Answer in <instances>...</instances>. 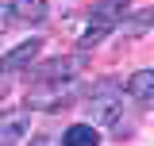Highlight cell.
Segmentation results:
<instances>
[{
  "instance_id": "1",
  "label": "cell",
  "mask_w": 154,
  "mask_h": 146,
  "mask_svg": "<svg viewBox=\"0 0 154 146\" xmlns=\"http://www.w3.org/2000/svg\"><path fill=\"white\" fill-rule=\"evenodd\" d=\"M73 81H35L27 89V104L31 108H42V111H54V108H66L73 100Z\"/></svg>"
},
{
  "instance_id": "2",
  "label": "cell",
  "mask_w": 154,
  "mask_h": 146,
  "mask_svg": "<svg viewBox=\"0 0 154 146\" xmlns=\"http://www.w3.org/2000/svg\"><path fill=\"white\" fill-rule=\"evenodd\" d=\"M112 85H100V89H93V100L85 104L89 108V123L93 127H112V123H119V111H123V104L112 96Z\"/></svg>"
},
{
  "instance_id": "3",
  "label": "cell",
  "mask_w": 154,
  "mask_h": 146,
  "mask_svg": "<svg viewBox=\"0 0 154 146\" xmlns=\"http://www.w3.org/2000/svg\"><path fill=\"white\" fill-rule=\"evenodd\" d=\"M81 69H85V54H62V58H50V62H42L27 73H35V81H73Z\"/></svg>"
},
{
  "instance_id": "4",
  "label": "cell",
  "mask_w": 154,
  "mask_h": 146,
  "mask_svg": "<svg viewBox=\"0 0 154 146\" xmlns=\"http://www.w3.org/2000/svg\"><path fill=\"white\" fill-rule=\"evenodd\" d=\"M31 135V111L27 108H12L0 111V146H16L19 138Z\"/></svg>"
},
{
  "instance_id": "5",
  "label": "cell",
  "mask_w": 154,
  "mask_h": 146,
  "mask_svg": "<svg viewBox=\"0 0 154 146\" xmlns=\"http://www.w3.org/2000/svg\"><path fill=\"white\" fill-rule=\"evenodd\" d=\"M38 50H42V38H27V42L12 46L8 54L0 58V73H19V69H31V62L38 58Z\"/></svg>"
},
{
  "instance_id": "6",
  "label": "cell",
  "mask_w": 154,
  "mask_h": 146,
  "mask_svg": "<svg viewBox=\"0 0 154 146\" xmlns=\"http://www.w3.org/2000/svg\"><path fill=\"white\" fill-rule=\"evenodd\" d=\"M127 96H131L135 104L146 108V104L154 100V69H139V73H135L131 81H127Z\"/></svg>"
},
{
  "instance_id": "7",
  "label": "cell",
  "mask_w": 154,
  "mask_h": 146,
  "mask_svg": "<svg viewBox=\"0 0 154 146\" xmlns=\"http://www.w3.org/2000/svg\"><path fill=\"white\" fill-rule=\"evenodd\" d=\"M58 146H100V131L93 123H73V127H66Z\"/></svg>"
},
{
  "instance_id": "8",
  "label": "cell",
  "mask_w": 154,
  "mask_h": 146,
  "mask_svg": "<svg viewBox=\"0 0 154 146\" xmlns=\"http://www.w3.org/2000/svg\"><path fill=\"white\" fill-rule=\"evenodd\" d=\"M8 12H12V19H19V23H42V19H46V0H12Z\"/></svg>"
},
{
  "instance_id": "9",
  "label": "cell",
  "mask_w": 154,
  "mask_h": 146,
  "mask_svg": "<svg viewBox=\"0 0 154 146\" xmlns=\"http://www.w3.org/2000/svg\"><path fill=\"white\" fill-rule=\"evenodd\" d=\"M123 16H127V0H96V8H93V19L108 23V27H119Z\"/></svg>"
},
{
  "instance_id": "10",
  "label": "cell",
  "mask_w": 154,
  "mask_h": 146,
  "mask_svg": "<svg viewBox=\"0 0 154 146\" xmlns=\"http://www.w3.org/2000/svg\"><path fill=\"white\" fill-rule=\"evenodd\" d=\"M116 27H108V23H100V19H93L89 27H85V35H81V50H93V46H100L104 38L112 35Z\"/></svg>"
},
{
  "instance_id": "11",
  "label": "cell",
  "mask_w": 154,
  "mask_h": 146,
  "mask_svg": "<svg viewBox=\"0 0 154 146\" xmlns=\"http://www.w3.org/2000/svg\"><path fill=\"white\" fill-rule=\"evenodd\" d=\"M150 8H139V12H135L131 16V23H123V31H127V35H146V27H150Z\"/></svg>"
},
{
  "instance_id": "12",
  "label": "cell",
  "mask_w": 154,
  "mask_h": 146,
  "mask_svg": "<svg viewBox=\"0 0 154 146\" xmlns=\"http://www.w3.org/2000/svg\"><path fill=\"white\" fill-rule=\"evenodd\" d=\"M31 146H58V138H54V135H35Z\"/></svg>"
},
{
  "instance_id": "13",
  "label": "cell",
  "mask_w": 154,
  "mask_h": 146,
  "mask_svg": "<svg viewBox=\"0 0 154 146\" xmlns=\"http://www.w3.org/2000/svg\"><path fill=\"white\" fill-rule=\"evenodd\" d=\"M0 96H4V85H0Z\"/></svg>"
}]
</instances>
